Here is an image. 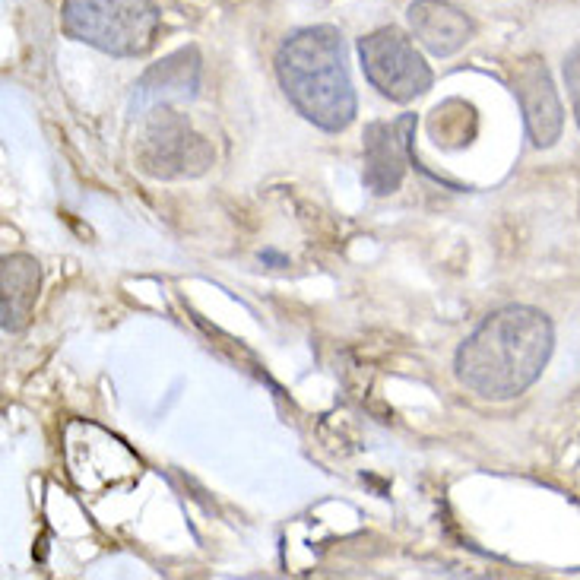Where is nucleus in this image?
<instances>
[{"mask_svg": "<svg viewBox=\"0 0 580 580\" xmlns=\"http://www.w3.org/2000/svg\"><path fill=\"white\" fill-rule=\"evenodd\" d=\"M359 58L368 83L390 102H413L432 89V67L416 51L413 39L394 26L378 29L359 42Z\"/></svg>", "mask_w": 580, "mask_h": 580, "instance_id": "obj_5", "label": "nucleus"}, {"mask_svg": "<svg viewBox=\"0 0 580 580\" xmlns=\"http://www.w3.org/2000/svg\"><path fill=\"white\" fill-rule=\"evenodd\" d=\"M134 159L143 175L172 181L203 175L213 165L216 153L184 115L172 111V105H159L146 111V121L134 146Z\"/></svg>", "mask_w": 580, "mask_h": 580, "instance_id": "obj_4", "label": "nucleus"}, {"mask_svg": "<svg viewBox=\"0 0 580 580\" xmlns=\"http://www.w3.org/2000/svg\"><path fill=\"white\" fill-rule=\"evenodd\" d=\"M555 349L549 314L530 305H504L457 349V381L482 400H514L533 387Z\"/></svg>", "mask_w": 580, "mask_h": 580, "instance_id": "obj_1", "label": "nucleus"}, {"mask_svg": "<svg viewBox=\"0 0 580 580\" xmlns=\"http://www.w3.org/2000/svg\"><path fill=\"white\" fill-rule=\"evenodd\" d=\"M276 77L292 108L327 134H340L355 121V89L346 67L343 35L333 26L292 32L276 51Z\"/></svg>", "mask_w": 580, "mask_h": 580, "instance_id": "obj_2", "label": "nucleus"}, {"mask_svg": "<svg viewBox=\"0 0 580 580\" xmlns=\"http://www.w3.org/2000/svg\"><path fill=\"white\" fill-rule=\"evenodd\" d=\"M514 96L523 108V124L536 149H549L565 127V108H561L558 89L549 77V67L539 58H523L514 64Z\"/></svg>", "mask_w": 580, "mask_h": 580, "instance_id": "obj_7", "label": "nucleus"}, {"mask_svg": "<svg viewBox=\"0 0 580 580\" xmlns=\"http://www.w3.org/2000/svg\"><path fill=\"white\" fill-rule=\"evenodd\" d=\"M565 80H568V92H571L574 118L580 124V45L571 51V58L565 61Z\"/></svg>", "mask_w": 580, "mask_h": 580, "instance_id": "obj_11", "label": "nucleus"}, {"mask_svg": "<svg viewBox=\"0 0 580 580\" xmlns=\"http://www.w3.org/2000/svg\"><path fill=\"white\" fill-rule=\"evenodd\" d=\"M162 26L149 0H64V29L115 58H140L156 45Z\"/></svg>", "mask_w": 580, "mask_h": 580, "instance_id": "obj_3", "label": "nucleus"}, {"mask_svg": "<svg viewBox=\"0 0 580 580\" xmlns=\"http://www.w3.org/2000/svg\"><path fill=\"white\" fill-rule=\"evenodd\" d=\"M39 283L42 270L32 257L26 254L4 257V264H0V317H4L7 333L26 330L35 298H39Z\"/></svg>", "mask_w": 580, "mask_h": 580, "instance_id": "obj_10", "label": "nucleus"}, {"mask_svg": "<svg viewBox=\"0 0 580 580\" xmlns=\"http://www.w3.org/2000/svg\"><path fill=\"white\" fill-rule=\"evenodd\" d=\"M416 115H400L394 121H371L365 127V187L371 194H397L406 178L409 153H413Z\"/></svg>", "mask_w": 580, "mask_h": 580, "instance_id": "obj_6", "label": "nucleus"}, {"mask_svg": "<svg viewBox=\"0 0 580 580\" xmlns=\"http://www.w3.org/2000/svg\"><path fill=\"white\" fill-rule=\"evenodd\" d=\"M406 16L413 35L435 58H451L473 39V20L447 0H416Z\"/></svg>", "mask_w": 580, "mask_h": 580, "instance_id": "obj_9", "label": "nucleus"}, {"mask_svg": "<svg viewBox=\"0 0 580 580\" xmlns=\"http://www.w3.org/2000/svg\"><path fill=\"white\" fill-rule=\"evenodd\" d=\"M197 89H200V51L191 45L168 54V58H162L143 73L134 86V96H130V111L146 115V111L159 105L194 99Z\"/></svg>", "mask_w": 580, "mask_h": 580, "instance_id": "obj_8", "label": "nucleus"}]
</instances>
